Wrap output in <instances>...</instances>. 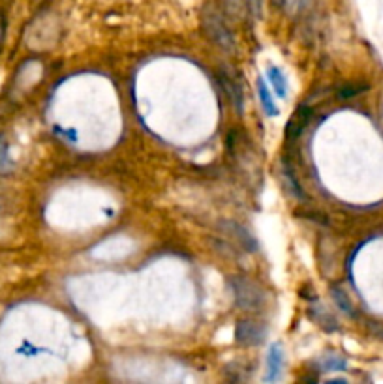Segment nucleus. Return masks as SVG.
Listing matches in <instances>:
<instances>
[{
  "instance_id": "nucleus-7",
  "label": "nucleus",
  "mask_w": 383,
  "mask_h": 384,
  "mask_svg": "<svg viewBox=\"0 0 383 384\" xmlns=\"http://www.w3.org/2000/svg\"><path fill=\"white\" fill-rule=\"evenodd\" d=\"M310 118H312V109L307 107V105H301L295 115L289 118L288 126H286V139L288 141H295L301 137V134L305 131V128L310 122Z\"/></svg>"
},
{
  "instance_id": "nucleus-19",
  "label": "nucleus",
  "mask_w": 383,
  "mask_h": 384,
  "mask_svg": "<svg viewBox=\"0 0 383 384\" xmlns=\"http://www.w3.org/2000/svg\"><path fill=\"white\" fill-rule=\"evenodd\" d=\"M0 38H2V32H0Z\"/></svg>"
},
{
  "instance_id": "nucleus-3",
  "label": "nucleus",
  "mask_w": 383,
  "mask_h": 384,
  "mask_svg": "<svg viewBox=\"0 0 383 384\" xmlns=\"http://www.w3.org/2000/svg\"><path fill=\"white\" fill-rule=\"evenodd\" d=\"M267 336L265 326L256 322V320L242 319L235 326V343L242 347H256L263 343Z\"/></svg>"
},
{
  "instance_id": "nucleus-9",
  "label": "nucleus",
  "mask_w": 383,
  "mask_h": 384,
  "mask_svg": "<svg viewBox=\"0 0 383 384\" xmlns=\"http://www.w3.org/2000/svg\"><path fill=\"white\" fill-rule=\"evenodd\" d=\"M267 79H269V83H271L272 88H274V92H277L280 98H286V96H288V77H286V73H284L280 68H277V66H269V68H267Z\"/></svg>"
},
{
  "instance_id": "nucleus-4",
  "label": "nucleus",
  "mask_w": 383,
  "mask_h": 384,
  "mask_svg": "<svg viewBox=\"0 0 383 384\" xmlns=\"http://www.w3.org/2000/svg\"><path fill=\"white\" fill-rule=\"evenodd\" d=\"M218 227L220 231L224 234H228L231 240H235L237 246H239L242 251H248V253L258 251V242H256V239L250 234V231H248L246 227H242L241 223L225 220V222H220Z\"/></svg>"
},
{
  "instance_id": "nucleus-14",
  "label": "nucleus",
  "mask_w": 383,
  "mask_h": 384,
  "mask_svg": "<svg viewBox=\"0 0 383 384\" xmlns=\"http://www.w3.org/2000/svg\"><path fill=\"white\" fill-rule=\"evenodd\" d=\"M319 367H321L319 371H344L346 369V360H344L342 356L329 355L321 360V366Z\"/></svg>"
},
{
  "instance_id": "nucleus-8",
  "label": "nucleus",
  "mask_w": 383,
  "mask_h": 384,
  "mask_svg": "<svg viewBox=\"0 0 383 384\" xmlns=\"http://www.w3.org/2000/svg\"><path fill=\"white\" fill-rule=\"evenodd\" d=\"M220 81H222V87H224L225 94H228V98H230V101L237 109V113L244 111V94H242L241 85L233 77L228 76V73H222Z\"/></svg>"
},
{
  "instance_id": "nucleus-2",
  "label": "nucleus",
  "mask_w": 383,
  "mask_h": 384,
  "mask_svg": "<svg viewBox=\"0 0 383 384\" xmlns=\"http://www.w3.org/2000/svg\"><path fill=\"white\" fill-rule=\"evenodd\" d=\"M230 289L233 300L244 311H260L265 304V291L244 276H231Z\"/></svg>"
},
{
  "instance_id": "nucleus-12",
  "label": "nucleus",
  "mask_w": 383,
  "mask_h": 384,
  "mask_svg": "<svg viewBox=\"0 0 383 384\" xmlns=\"http://www.w3.org/2000/svg\"><path fill=\"white\" fill-rule=\"evenodd\" d=\"M330 294H333V300H335L336 306L342 309L344 313L349 315V317H354L355 315L354 304H351L349 297L342 291V289H340V287H330Z\"/></svg>"
},
{
  "instance_id": "nucleus-15",
  "label": "nucleus",
  "mask_w": 383,
  "mask_h": 384,
  "mask_svg": "<svg viewBox=\"0 0 383 384\" xmlns=\"http://www.w3.org/2000/svg\"><path fill=\"white\" fill-rule=\"evenodd\" d=\"M366 88H368V85H365V83H361V85H344V88H340V92H338V98L340 99L354 98V96H357V94L365 92Z\"/></svg>"
},
{
  "instance_id": "nucleus-18",
  "label": "nucleus",
  "mask_w": 383,
  "mask_h": 384,
  "mask_svg": "<svg viewBox=\"0 0 383 384\" xmlns=\"http://www.w3.org/2000/svg\"><path fill=\"white\" fill-rule=\"evenodd\" d=\"M271 2L277 8H284V6H286V4H288V0H271Z\"/></svg>"
},
{
  "instance_id": "nucleus-16",
  "label": "nucleus",
  "mask_w": 383,
  "mask_h": 384,
  "mask_svg": "<svg viewBox=\"0 0 383 384\" xmlns=\"http://www.w3.org/2000/svg\"><path fill=\"white\" fill-rule=\"evenodd\" d=\"M244 2H246V0H225V8H228V12L233 13V15H241L242 8H244Z\"/></svg>"
},
{
  "instance_id": "nucleus-13",
  "label": "nucleus",
  "mask_w": 383,
  "mask_h": 384,
  "mask_svg": "<svg viewBox=\"0 0 383 384\" xmlns=\"http://www.w3.org/2000/svg\"><path fill=\"white\" fill-rule=\"evenodd\" d=\"M13 169L12 156H10V145L4 135H0V175H6Z\"/></svg>"
},
{
  "instance_id": "nucleus-6",
  "label": "nucleus",
  "mask_w": 383,
  "mask_h": 384,
  "mask_svg": "<svg viewBox=\"0 0 383 384\" xmlns=\"http://www.w3.org/2000/svg\"><path fill=\"white\" fill-rule=\"evenodd\" d=\"M265 377L263 381L265 383H277L278 378L282 377L284 371V349L280 343L271 345V349H269V355H267V362H265Z\"/></svg>"
},
{
  "instance_id": "nucleus-10",
  "label": "nucleus",
  "mask_w": 383,
  "mask_h": 384,
  "mask_svg": "<svg viewBox=\"0 0 383 384\" xmlns=\"http://www.w3.org/2000/svg\"><path fill=\"white\" fill-rule=\"evenodd\" d=\"M258 96H260L261 107H263V111H265L267 117H271V118L278 117V105L274 104L271 90L267 88L263 79H258Z\"/></svg>"
},
{
  "instance_id": "nucleus-11",
  "label": "nucleus",
  "mask_w": 383,
  "mask_h": 384,
  "mask_svg": "<svg viewBox=\"0 0 383 384\" xmlns=\"http://www.w3.org/2000/svg\"><path fill=\"white\" fill-rule=\"evenodd\" d=\"M282 169H284V178H286V182H288V186H289V190H291V193H293L297 199L305 201V199H307V195H305V192H302L301 182L297 180V175H295L293 169H291V165L288 163V159H284L282 162Z\"/></svg>"
},
{
  "instance_id": "nucleus-5",
  "label": "nucleus",
  "mask_w": 383,
  "mask_h": 384,
  "mask_svg": "<svg viewBox=\"0 0 383 384\" xmlns=\"http://www.w3.org/2000/svg\"><path fill=\"white\" fill-rule=\"evenodd\" d=\"M307 315H308V319L312 320V322H316V325H318L321 330H325V332H336V330L340 328V325H338V320H336L335 315L329 313V311H327V309L318 302V300H314V302L308 306Z\"/></svg>"
},
{
  "instance_id": "nucleus-1",
  "label": "nucleus",
  "mask_w": 383,
  "mask_h": 384,
  "mask_svg": "<svg viewBox=\"0 0 383 384\" xmlns=\"http://www.w3.org/2000/svg\"><path fill=\"white\" fill-rule=\"evenodd\" d=\"M201 30L207 40L212 45H216L222 51H233L235 49V38L233 32L225 23L224 13L220 12V8L214 2H209L203 12H201Z\"/></svg>"
},
{
  "instance_id": "nucleus-17",
  "label": "nucleus",
  "mask_w": 383,
  "mask_h": 384,
  "mask_svg": "<svg viewBox=\"0 0 383 384\" xmlns=\"http://www.w3.org/2000/svg\"><path fill=\"white\" fill-rule=\"evenodd\" d=\"M246 6L252 17H260L261 8H263V0H246Z\"/></svg>"
}]
</instances>
